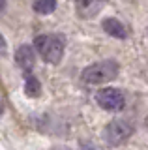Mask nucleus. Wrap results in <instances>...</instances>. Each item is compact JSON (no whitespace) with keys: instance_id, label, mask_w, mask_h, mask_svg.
Wrapping results in <instances>:
<instances>
[{"instance_id":"nucleus-1","label":"nucleus","mask_w":148,"mask_h":150,"mask_svg":"<svg viewBox=\"0 0 148 150\" xmlns=\"http://www.w3.org/2000/svg\"><path fill=\"white\" fill-rule=\"evenodd\" d=\"M34 49L47 64H60L66 51V41L58 34H41L34 40Z\"/></svg>"},{"instance_id":"nucleus-2","label":"nucleus","mask_w":148,"mask_h":150,"mask_svg":"<svg viewBox=\"0 0 148 150\" xmlns=\"http://www.w3.org/2000/svg\"><path fill=\"white\" fill-rule=\"evenodd\" d=\"M118 73H120L118 62L109 58V60H101V62H94L86 66L81 71V79L86 84H105L114 81L118 77Z\"/></svg>"},{"instance_id":"nucleus-3","label":"nucleus","mask_w":148,"mask_h":150,"mask_svg":"<svg viewBox=\"0 0 148 150\" xmlns=\"http://www.w3.org/2000/svg\"><path fill=\"white\" fill-rule=\"evenodd\" d=\"M133 135V124L124 118L111 120L103 129V139L111 146H120Z\"/></svg>"},{"instance_id":"nucleus-4","label":"nucleus","mask_w":148,"mask_h":150,"mask_svg":"<svg viewBox=\"0 0 148 150\" xmlns=\"http://www.w3.org/2000/svg\"><path fill=\"white\" fill-rule=\"evenodd\" d=\"M96 103L101 107L103 111H109V112H118L126 107V96L120 88H114V86H105L98 90L96 94Z\"/></svg>"},{"instance_id":"nucleus-5","label":"nucleus","mask_w":148,"mask_h":150,"mask_svg":"<svg viewBox=\"0 0 148 150\" xmlns=\"http://www.w3.org/2000/svg\"><path fill=\"white\" fill-rule=\"evenodd\" d=\"M15 62L25 73H30L36 66V49L32 45H21L15 51Z\"/></svg>"},{"instance_id":"nucleus-6","label":"nucleus","mask_w":148,"mask_h":150,"mask_svg":"<svg viewBox=\"0 0 148 150\" xmlns=\"http://www.w3.org/2000/svg\"><path fill=\"white\" fill-rule=\"evenodd\" d=\"M107 0H75V11L81 19H92L103 9Z\"/></svg>"},{"instance_id":"nucleus-7","label":"nucleus","mask_w":148,"mask_h":150,"mask_svg":"<svg viewBox=\"0 0 148 150\" xmlns=\"http://www.w3.org/2000/svg\"><path fill=\"white\" fill-rule=\"evenodd\" d=\"M101 28L111 36V38H116V40H126L128 38V28L114 17H107L101 21Z\"/></svg>"},{"instance_id":"nucleus-8","label":"nucleus","mask_w":148,"mask_h":150,"mask_svg":"<svg viewBox=\"0 0 148 150\" xmlns=\"http://www.w3.org/2000/svg\"><path fill=\"white\" fill-rule=\"evenodd\" d=\"M23 90H25L26 98H39V94H41V83H39V79L36 77V75H32V73H26Z\"/></svg>"},{"instance_id":"nucleus-9","label":"nucleus","mask_w":148,"mask_h":150,"mask_svg":"<svg viewBox=\"0 0 148 150\" xmlns=\"http://www.w3.org/2000/svg\"><path fill=\"white\" fill-rule=\"evenodd\" d=\"M32 8L39 15H49V13H53L56 9V0H34Z\"/></svg>"},{"instance_id":"nucleus-10","label":"nucleus","mask_w":148,"mask_h":150,"mask_svg":"<svg viewBox=\"0 0 148 150\" xmlns=\"http://www.w3.org/2000/svg\"><path fill=\"white\" fill-rule=\"evenodd\" d=\"M6 51H8V43H6V38H4L2 34H0V56H2V54H6Z\"/></svg>"},{"instance_id":"nucleus-11","label":"nucleus","mask_w":148,"mask_h":150,"mask_svg":"<svg viewBox=\"0 0 148 150\" xmlns=\"http://www.w3.org/2000/svg\"><path fill=\"white\" fill-rule=\"evenodd\" d=\"M4 109H6V105H4V100H2V96H0V116L4 115Z\"/></svg>"},{"instance_id":"nucleus-12","label":"nucleus","mask_w":148,"mask_h":150,"mask_svg":"<svg viewBox=\"0 0 148 150\" xmlns=\"http://www.w3.org/2000/svg\"><path fill=\"white\" fill-rule=\"evenodd\" d=\"M81 150H98V148H96V146H90V144H85Z\"/></svg>"},{"instance_id":"nucleus-13","label":"nucleus","mask_w":148,"mask_h":150,"mask_svg":"<svg viewBox=\"0 0 148 150\" xmlns=\"http://www.w3.org/2000/svg\"><path fill=\"white\" fill-rule=\"evenodd\" d=\"M6 9V0H0V11H4Z\"/></svg>"},{"instance_id":"nucleus-14","label":"nucleus","mask_w":148,"mask_h":150,"mask_svg":"<svg viewBox=\"0 0 148 150\" xmlns=\"http://www.w3.org/2000/svg\"><path fill=\"white\" fill-rule=\"evenodd\" d=\"M144 126H146V128H148V116H146V118H144Z\"/></svg>"}]
</instances>
